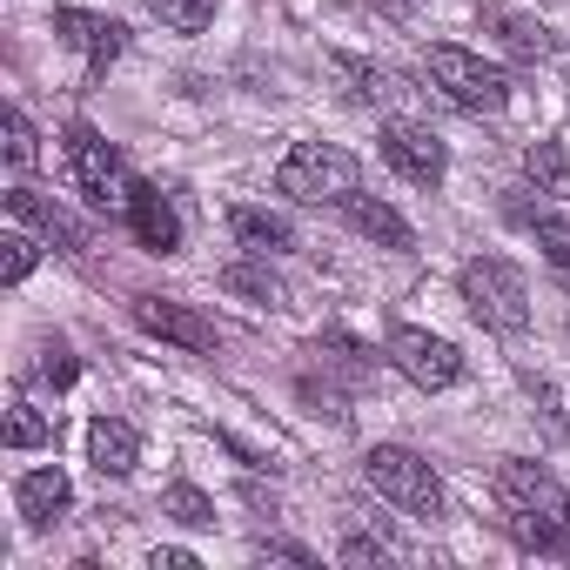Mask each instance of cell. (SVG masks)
<instances>
[{
    "mask_svg": "<svg viewBox=\"0 0 570 570\" xmlns=\"http://www.w3.org/2000/svg\"><path fill=\"white\" fill-rule=\"evenodd\" d=\"M48 443H55V423L28 396H14L8 403V450H48Z\"/></svg>",
    "mask_w": 570,
    "mask_h": 570,
    "instance_id": "20",
    "label": "cell"
},
{
    "mask_svg": "<svg viewBox=\"0 0 570 570\" xmlns=\"http://www.w3.org/2000/svg\"><path fill=\"white\" fill-rule=\"evenodd\" d=\"M330 75L343 81V95L350 101H363V108H376L383 95H390V75L376 68V61H356V55H330Z\"/></svg>",
    "mask_w": 570,
    "mask_h": 570,
    "instance_id": "18",
    "label": "cell"
},
{
    "mask_svg": "<svg viewBox=\"0 0 570 570\" xmlns=\"http://www.w3.org/2000/svg\"><path fill=\"white\" fill-rule=\"evenodd\" d=\"M497 497L510 517H570V490L543 463H523V456L497 463Z\"/></svg>",
    "mask_w": 570,
    "mask_h": 570,
    "instance_id": "6",
    "label": "cell"
},
{
    "mask_svg": "<svg viewBox=\"0 0 570 570\" xmlns=\"http://www.w3.org/2000/svg\"><path fill=\"white\" fill-rule=\"evenodd\" d=\"M148 563H155V570H195V557H188V550H155Z\"/></svg>",
    "mask_w": 570,
    "mask_h": 570,
    "instance_id": "32",
    "label": "cell"
},
{
    "mask_svg": "<svg viewBox=\"0 0 570 570\" xmlns=\"http://www.w3.org/2000/svg\"><path fill=\"white\" fill-rule=\"evenodd\" d=\"M222 289L228 296H248V303H282V289H275V275H268V255H242V262H222Z\"/></svg>",
    "mask_w": 570,
    "mask_h": 570,
    "instance_id": "17",
    "label": "cell"
},
{
    "mask_svg": "<svg viewBox=\"0 0 570 570\" xmlns=\"http://www.w3.org/2000/svg\"><path fill=\"white\" fill-rule=\"evenodd\" d=\"M135 323H141L148 336H161V343L188 350V356H208V350H215V323H208L202 309H188V303H168V296H135Z\"/></svg>",
    "mask_w": 570,
    "mask_h": 570,
    "instance_id": "9",
    "label": "cell"
},
{
    "mask_svg": "<svg viewBox=\"0 0 570 570\" xmlns=\"http://www.w3.org/2000/svg\"><path fill=\"white\" fill-rule=\"evenodd\" d=\"M121 48H128V28H121V21H101V28H95V41H88V68L101 75L108 61H121Z\"/></svg>",
    "mask_w": 570,
    "mask_h": 570,
    "instance_id": "25",
    "label": "cell"
},
{
    "mask_svg": "<svg viewBox=\"0 0 570 570\" xmlns=\"http://www.w3.org/2000/svg\"><path fill=\"white\" fill-rule=\"evenodd\" d=\"M430 81L470 115H503L510 108V75L497 61L470 55V48H430Z\"/></svg>",
    "mask_w": 570,
    "mask_h": 570,
    "instance_id": "4",
    "label": "cell"
},
{
    "mask_svg": "<svg viewBox=\"0 0 570 570\" xmlns=\"http://www.w3.org/2000/svg\"><path fill=\"white\" fill-rule=\"evenodd\" d=\"M390 363H396L416 390H450V383L463 376L456 343H443V336H430V330H396V336H390Z\"/></svg>",
    "mask_w": 570,
    "mask_h": 570,
    "instance_id": "7",
    "label": "cell"
},
{
    "mask_svg": "<svg viewBox=\"0 0 570 570\" xmlns=\"http://www.w3.org/2000/svg\"><path fill=\"white\" fill-rule=\"evenodd\" d=\"M463 303H470V316H476L483 330L517 336V330L530 323V282H523V268L503 262V255H470V262H463Z\"/></svg>",
    "mask_w": 570,
    "mask_h": 570,
    "instance_id": "1",
    "label": "cell"
},
{
    "mask_svg": "<svg viewBox=\"0 0 570 570\" xmlns=\"http://www.w3.org/2000/svg\"><path fill=\"white\" fill-rule=\"evenodd\" d=\"M228 228H235L242 255H282V248H296V228L282 222L275 208H255V202H242V208L228 215Z\"/></svg>",
    "mask_w": 570,
    "mask_h": 570,
    "instance_id": "13",
    "label": "cell"
},
{
    "mask_svg": "<svg viewBox=\"0 0 570 570\" xmlns=\"http://www.w3.org/2000/svg\"><path fill=\"white\" fill-rule=\"evenodd\" d=\"M95 28H101V14H81V8H55V35H61L68 48H88V41H95Z\"/></svg>",
    "mask_w": 570,
    "mask_h": 570,
    "instance_id": "26",
    "label": "cell"
},
{
    "mask_svg": "<svg viewBox=\"0 0 570 570\" xmlns=\"http://www.w3.org/2000/svg\"><path fill=\"white\" fill-rule=\"evenodd\" d=\"M255 557H275V563H316V557H309L303 543H268V537L255 543Z\"/></svg>",
    "mask_w": 570,
    "mask_h": 570,
    "instance_id": "30",
    "label": "cell"
},
{
    "mask_svg": "<svg viewBox=\"0 0 570 570\" xmlns=\"http://www.w3.org/2000/svg\"><path fill=\"white\" fill-rule=\"evenodd\" d=\"M35 161H41V141H35V121H28L21 108H8V168H21V175H28Z\"/></svg>",
    "mask_w": 570,
    "mask_h": 570,
    "instance_id": "24",
    "label": "cell"
},
{
    "mask_svg": "<svg viewBox=\"0 0 570 570\" xmlns=\"http://www.w3.org/2000/svg\"><path fill=\"white\" fill-rule=\"evenodd\" d=\"M128 228L141 235V248H155V255H168L175 242H181V222H175V208L161 202V188H148V181H135V195H128Z\"/></svg>",
    "mask_w": 570,
    "mask_h": 570,
    "instance_id": "11",
    "label": "cell"
},
{
    "mask_svg": "<svg viewBox=\"0 0 570 570\" xmlns=\"http://www.w3.org/2000/svg\"><path fill=\"white\" fill-rule=\"evenodd\" d=\"M363 476L376 497L403 503L410 517H443V476L430 470V456H416L410 443H376L363 456Z\"/></svg>",
    "mask_w": 570,
    "mask_h": 570,
    "instance_id": "3",
    "label": "cell"
},
{
    "mask_svg": "<svg viewBox=\"0 0 570 570\" xmlns=\"http://www.w3.org/2000/svg\"><path fill=\"white\" fill-rule=\"evenodd\" d=\"M356 181H363V161L336 141H296L275 168V188L289 202H343L356 195Z\"/></svg>",
    "mask_w": 570,
    "mask_h": 570,
    "instance_id": "2",
    "label": "cell"
},
{
    "mask_svg": "<svg viewBox=\"0 0 570 570\" xmlns=\"http://www.w3.org/2000/svg\"><path fill=\"white\" fill-rule=\"evenodd\" d=\"M303 396H309V403H316V410H323V416H336V423H343V416H350V410H343V396H336V390H330V383H316V376H303Z\"/></svg>",
    "mask_w": 570,
    "mask_h": 570,
    "instance_id": "28",
    "label": "cell"
},
{
    "mask_svg": "<svg viewBox=\"0 0 570 570\" xmlns=\"http://www.w3.org/2000/svg\"><path fill=\"white\" fill-rule=\"evenodd\" d=\"M61 148H68V168H75V181L88 188V202H95V208H108V215H128L135 181L121 175V155H115V148H108L88 121H75Z\"/></svg>",
    "mask_w": 570,
    "mask_h": 570,
    "instance_id": "5",
    "label": "cell"
},
{
    "mask_svg": "<svg viewBox=\"0 0 570 570\" xmlns=\"http://www.w3.org/2000/svg\"><path fill=\"white\" fill-rule=\"evenodd\" d=\"M35 262H41V242L35 235H0V282H28L35 275Z\"/></svg>",
    "mask_w": 570,
    "mask_h": 570,
    "instance_id": "23",
    "label": "cell"
},
{
    "mask_svg": "<svg viewBox=\"0 0 570 570\" xmlns=\"http://www.w3.org/2000/svg\"><path fill=\"white\" fill-rule=\"evenodd\" d=\"M88 463H95L101 476H128V470L141 463V436H135L121 416H95V423H88Z\"/></svg>",
    "mask_w": 570,
    "mask_h": 570,
    "instance_id": "12",
    "label": "cell"
},
{
    "mask_svg": "<svg viewBox=\"0 0 570 570\" xmlns=\"http://www.w3.org/2000/svg\"><path fill=\"white\" fill-rule=\"evenodd\" d=\"M161 517H175V523H188V530H208V523H215V497L195 490V483H168V490H161Z\"/></svg>",
    "mask_w": 570,
    "mask_h": 570,
    "instance_id": "21",
    "label": "cell"
},
{
    "mask_svg": "<svg viewBox=\"0 0 570 570\" xmlns=\"http://www.w3.org/2000/svg\"><path fill=\"white\" fill-rule=\"evenodd\" d=\"M517 222L537 235V248L550 255L557 275H570V215H550V208H517Z\"/></svg>",
    "mask_w": 570,
    "mask_h": 570,
    "instance_id": "19",
    "label": "cell"
},
{
    "mask_svg": "<svg viewBox=\"0 0 570 570\" xmlns=\"http://www.w3.org/2000/svg\"><path fill=\"white\" fill-rule=\"evenodd\" d=\"M75 376H81V370H75V356H68V350H61V343H55V350H48V356H41V383H55V390H68V383H75Z\"/></svg>",
    "mask_w": 570,
    "mask_h": 570,
    "instance_id": "27",
    "label": "cell"
},
{
    "mask_svg": "<svg viewBox=\"0 0 570 570\" xmlns=\"http://www.w3.org/2000/svg\"><path fill=\"white\" fill-rule=\"evenodd\" d=\"M14 503H21V517H28L35 530H48V523H61V517H68L75 490H68V476L48 463V470H28V476L14 483Z\"/></svg>",
    "mask_w": 570,
    "mask_h": 570,
    "instance_id": "10",
    "label": "cell"
},
{
    "mask_svg": "<svg viewBox=\"0 0 570 570\" xmlns=\"http://www.w3.org/2000/svg\"><path fill=\"white\" fill-rule=\"evenodd\" d=\"M523 175L537 181V195L570 202V148H563V141H530V148H523Z\"/></svg>",
    "mask_w": 570,
    "mask_h": 570,
    "instance_id": "16",
    "label": "cell"
},
{
    "mask_svg": "<svg viewBox=\"0 0 570 570\" xmlns=\"http://www.w3.org/2000/svg\"><path fill=\"white\" fill-rule=\"evenodd\" d=\"M343 563H383V543H370V537H350V543H343Z\"/></svg>",
    "mask_w": 570,
    "mask_h": 570,
    "instance_id": "31",
    "label": "cell"
},
{
    "mask_svg": "<svg viewBox=\"0 0 570 570\" xmlns=\"http://www.w3.org/2000/svg\"><path fill=\"white\" fill-rule=\"evenodd\" d=\"M483 28L517 55V61H537V55H550V35H543V21H530V14H510V8H483Z\"/></svg>",
    "mask_w": 570,
    "mask_h": 570,
    "instance_id": "15",
    "label": "cell"
},
{
    "mask_svg": "<svg viewBox=\"0 0 570 570\" xmlns=\"http://www.w3.org/2000/svg\"><path fill=\"white\" fill-rule=\"evenodd\" d=\"M336 208L350 215V228H356V235H370V242H383V248H410V242H416V235H410V222H403L390 202H376V195H343Z\"/></svg>",
    "mask_w": 570,
    "mask_h": 570,
    "instance_id": "14",
    "label": "cell"
},
{
    "mask_svg": "<svg viewBox=\"0 0 570 570\" xmlns=\"http://www.w3.org/2000/svg\"><path fill=\"white\" fill-rule=\"evenodd\" d=\"M383 161H390L403 181H416V188H436V181L450 175V155H443V141H436L423 121H390V128H383Z\"/></svg>",
    "mask_w": 570,
    "mask_h": 570,
    "instance_id": "8",
    "label": "cell"
},
{
    "mask_svg": "<svg viewBox=\"0 0 570 570\" xmlns=\"http://www.w3.org/2000/svg\"><path fill=\"white\" fill-rule=\"evenodd\" d=\"M323 350H336V356H343L350 370H370V350H363V343H350V336H336V330L323 336Z\"/></svg>",
    "mask_w": 570,
    "mask_h": 570,
    "instance_id": "29",
    "label": "cell"
},
{
    "mask_svg": "<svg viewBox=\"0 0 570 570\" xmlns=\"http://www.w3.org/2000/svg\"><path fill=\"white\" fill-rule=\"evenodd\" d=\"M148 14L161 28H175V35H202L215 21V0H148Z\"/></svg>",
    "mask_w": 570,
    "mask_h": 570,
    "instance_id": "22",
    "label": "cell"
}]
</instances>
